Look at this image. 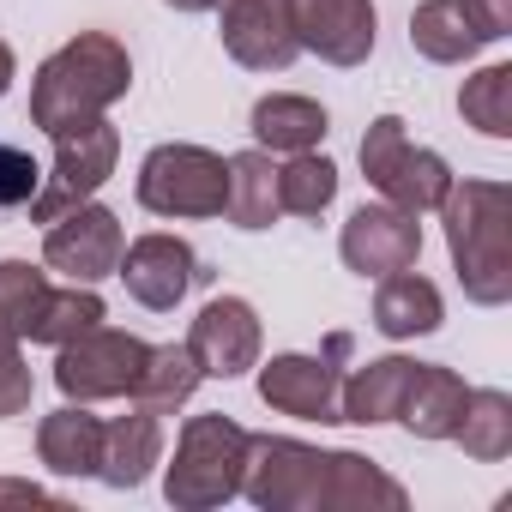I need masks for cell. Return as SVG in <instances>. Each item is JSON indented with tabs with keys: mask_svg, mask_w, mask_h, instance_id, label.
I'll use <instances>...</instances> for the list:
<instances>
[{
	"mask_svg": "<svg viewBox=\"0 0 512 512\" xmlns=\"http://www.w3.org/2000/svg\"><path fill=\"white\" fill-rule=\"evenodd\" d=\"M163 464V416L151 410H127L115 422H103V458H97V476L109 488H139L151 470Z\"/></svg>",
	"mask_w": 512,
	"mask_h": 512,
	"instance_id": "obj_19",
	"label": "cell"
},
{
	"mask_svg": "<svg viewBox=\"0 0 512 512\" xmlns=\"http://www.w3.org/2000/svg\"><path fill=\"white\" fill-rule=\"evenodd\" d=\"M350 356V338L332 332L320 356L308 350H284L272 362H253L260 368V398L266 410L278 416H296V422H338V386H344V362Z\"/></svg>",
	"mask_w": 512,
	"mask_h": 512,
	"instance_id": "obj_9",
	"label": "cell"
},
{
	"mask_svg": "<svg viewBox=\"0 0 512 512\" xmlns=\"http://www.w3.org/2000/svg\"><path fill=\"white\" fill-rule=\"evenodd\" d=\"M127 91H133L127 43L109 37V31H79L73 43H61L37 67V79H31V127H43L55 139L67 127H85V121L109 115Z\"/></svg>",
	"mask_w": 512,
	"mask_h": 512,
	"instance_id": "obj_1",
	"label": "cell"
},
{
	"mask_svg": "<svg viewBox=\"0 0 512 512\" xmlns=\"http://www.w3.org/2000/svg\"><path fill=\"white\" fill-rule=\"evenodd\" d=\"M145 356H151L145 338H133L121 326H91V332H79V338H67L55 350V386L73 404L127 398L133 380H139V368H145Z\"/></svg>",
	"mask_w": 512,
	"mask_h": 512,
	"instance_id": "obj_8",
	"label": "cell"
},
{
	"mask_svg": "<svg viewBox=\"0 0 512 512\" xmlns=\"http://www.w3.org/2000/svg\"><path fill=\"white\" fill-rule=\"evenodd\" d=\"M374 284H380V290H374V332H380V338L404 344V338H428V332L446 326V302H440V290H434L416 266L386 272V278H374Z\"/></svg>",
	"mask_w": 512,
	"mask_h": 512,
	"instance_id": "obj_17",
	"label": "cell"
},
{
	"mask_svg": "<svg viewBox=\"0 0 512 512\" xmlns=\"http://www.w3.org/2000/svg\"><path fill=\"white\" fill-rule=\"evenodd\" d=\"M247 127H253V145L260 151L296 157V151H320V139L332 133V115H326V103H314L302 91H272V97L253 103Z\"/></svg>",
	"mask_w": 512,
	"mask_h": 512,
	"instance_id": "obj_16",
	"label": "cell"
},
{
	"mask_svg": "<svg viewBox=\"0 0 512 512\" xmlns=\"http://www.w3.org/2000/svg\"><path fill=\"white\" fill-rule=\"evenodd\" d=\"M163 7H175V13H211L217 0H163Z\"/></svg>",
	"mask_w": 512,
	"mask_h": 512,
	"instance_id": "obj_35",
	"label": "cell"
},
{
	"mask_svg": "<svg viewBox=\"0 0 512 512\" xmlns=\"http://www.w3.org/2000/svg\"><path fill=\"white\" fill-rule=\"evenodd\" d=\"M115 163H121V127H109V115H97V121H85V127L55 133V163H49V175H43L37 199L25 205V211H31V223H55L61 211H73V205L97 199V193H103V181L115 175Z\"/></svg>",
	"mask_w": 512,
	"mask_h": 512,
	"instance_id": "obj_7",
	"label": "cell"
},
{
	"mask_svg": "<svg viewBox=\"0 0 512 512\" xmlns=\"http://www.w3.org/2000/svg\"><path fill=\"white\" fill-rule=\"evenodd\" d=\"M37 458L55 476H97L103 458V416H91V404H61L37 422Z\"/></svg>",
	"mask_w": 512,
	"mask_h": 512,
	"instance_id": "obj_20",
	"label": "cell"
},
{
	"mask_svg": "<svg viewBox=\"0 0 512 512\" xmlns=\"http://www.w3.org/2000/svg\"><path fill=\"white\" fill-rule=\"evenodd\" d=\"M338 199V163L320 151H296L290 163H278V205L290 217H326Z\"/></svg>",
	"mask_w": 512,
	"mask_h": 512,
	"instance_id": "obj_27",
	"label": "cell"
},
{
	"mask_svg": "<svg viewBox=\"0 0 512 512\" xmlns=\"http://www.w3.org/2000/svg\"><path fill=\"white\" fill-rule=\"evenodd\" d=\"M338 253H344V266L356 278H386V272H404L422 260V223L416 211L404 205H356L344 235H338Z\"/></svg>",
	"mask_w": 512,
	"mask_h": 512,
	"instance_id": "obj_14",
	"label": "cell"
},
{
	"mask_svg": "<svg viewBox=\"0 0 512 512\" xmlns=\"http://www.w3.org/2000/svg\"><path fill=\"white\" fill-rule=\"evenodd\" d=\"M260 344H266V332H260V314H253L247 296H211L193 314V326H187V350H193V362H199L205 380H241V374H253Z\"/></svg>",
	"mask_w": 512,
	"mask_h": 512,
	"instance_id": "obj_13",
	"label": "cell"
},
{
	"mask_svg": "<svg viewBox=\"0 0 512 512\" xmlns=\"http://www.w3.org/2000/svg\"><path fill=\"white\" fill-rule=\"evenodd\" d=\"M19 344H25L19 332L0 326V422L25 416V410H31V398H37V380H31V362H25V350H19Z\"/></svg>",
	"mask_w": 512,
	"mask_h": 512,
	"instance_id": "obj_30",
	"label": "cell"
},
{
	"mask_svg": "<svg viewBox=\"0 0 512 512\" xmlns=\"http://www.w3.org/2000/svg\"><path fill=\"white\" fill-rule=\"evenodd\" d=\"M464 392H470V386H464L452 368H440V362H416L398 422H404L416 440H452L458 410H464Z\"/></svg>",
	"mask_w": 512,
	"mask_h": 512,
	"instance_id": "obj_22",
	"label": "cell"
},
{
	"mask_svg": "<svg viewBox=\"0 0 512 512\" xmlns=\"http://www.w3.org/2000/svg\"><path fill=\"white\" fill-rule=\"evenodd\" d=\"M470 7V19H476V31L488 37V43H500V37H512V0H464Z\"/></svg>",
	"mask_w": 512,
	"mask_h": 512,
	"instance_id": "obj_32",
	"label": "cell"
},
{
	"mask_svg": "<svg viewBox=\"0 0 512 512\" xmlns=\"http://www.w3.org/2000/svg\"><path fill=\"white\" fill-rule=\"evenodd\" d=\"M7 500L13 506H61L43 482H25V476H0V506H7Z\"/></svg>",
	"mask_w": 512,
	"mask_h": 512,
	"instance_id": "obj_33",
	"label": "cell"
},
{
	"mask_svg": "<svg viewBox=\"0 0 512 512\" xmlns=\"http://www.w3.org/2000/svg\"><path fill=\"white\" fill-rule=\"evenodd\" d=\"M223 217L235 223V229H272L278 217H284V205H278V163H272V151H235L229 157V193H223Z\"/></svg>",
	"mask_w": 512,
	"mask_h": 512,
	"instance_id": "obj_23",
	"label": "cell"
},
{
	"mask_svg": "<svg viewBox=\"0 0 512 512\" xmlns=\"http://www.w3.org/2000/svg\"><path fill=\"white\" fill-rule=\"evenodd\" d=\"M290 31L308 55L326 67H362L380 43V13L374 0H284Z\"/></svg>",
	"mask_w": 512,
	"mask_h": 512,
	"instance_id": "obj_12",
	"label": "cell"
},
{
	"mask_svg": "<svg viewBox=\"0 0 512 512\" xmlns=\"http://www.w3.org/2000/svg\"><path fill=\"white\" fill-rule=\"evenodd\" d=\"M43 296H49V272L43 266H31V260H0V326L7 332H31V320H37V308H43Z\"/></svg>",
	"mask_w": 512,
	"mask_h": 512,
	"instance_id": "obj_29",
	"label": "cell"
},
{
	"mask_svg": "<svg viewBox=\"0 0 512 512\" xmlns=\"http://www.w3.org/2000/svg\"><path fill=\"white\" fill-rule=\"evenodd\" d=\"M452 440L476 458V464H500L512 452V398L500 386H470Z\"/></svg>",
	"mask_w": 512,
	"mask_h": 512,
	"instance_id": "obj_25",
	"label": "cell"
},
{
	"mask_svg": "<svg viewBox=\"0 0 512 512\" xmlns=\"http://www.w3.org/2000/svg\"><path fill=\"white\" fill-rule=\"evenodd\" d=\"M362 175H368V187H374L386 205H404V211H416V217H422V211H440V199H446V187H452L446 157L428 151V145H416L398 115H380V121L362 133Z\"/></svg>",
	"mask_w": 512,
	"mask_h": 512,
	"instance_id": "obj_5",
	"label": "cell"
},
{
	"mask_svg": "<svg viewBox=\"0 0 512 512\" xmlns=\"http://www.w3.org/2000/svg\"><path fill=\"white\" fill-rule=\"evenodd\" d=\"M199 362H193V350L187 344H151V356H145V368H139V380H133V404L139 410H151V416H175L193 392H199Z\"/></svg>",
	"mask_w": 512,
	"mask_h": 512,
	"instance_id": "obj_24",
	"label": "cell"
},
{
	"mask_svg": "<svg viewBox=\"0 0 512 512\" xmlns=\"http://www.w3.org/2000/svg\"><path fill=\"white\" fill-rule=\"evenodd\" d=\"M121 247H127V229L97 199H85V205L61 211L55 223H43V266L61 272L67 284H103V278H115Z\"/></svg>",
	"mask_w": 512,
	"mask_h": 512,
	"instance_id": "obj_10",
	"label": "cell"
},
{
	"mask_svg": "<svg viewBox=\"0 0 512 512\" xmlns=\"http://www.w3.org/2000/svg\"><path fill=\"white\" fill-rule=\"evenodd\" d=\"M115 278L127 284V296H133L145 314H175V308L187 302V290L199 284V253H193L181 235L151 229V235H139V241L121 247Z\"/></svg>",
	"mask_w": 512,
	"mask_h": 512,
	"instance_id": "obj_11",
	"label": "cell"
},
{
	"mask_svg": "<svg viewBox=\"0 0 512 512\" xmlns=\"http://www.w3.org/2000/svg\"><path fill=\"white\" fill-rule=\"evenodd\" d=\"M37 187H43V163L0 139V211H25L37 199Z\"/></svg>",
	"mask_w": 512,
	"mask_h": 512,
	"instance_id": "obj_31",
	"label": "cell"
},
{
	"mask_svg": "<svg viewBox=\"0 0 512 512\" xmlns=\"http://www.w3.org/2000/svg\"><path fill=\"white\" fill-rule=\"evenodd\" d=\"M247 428L229 422L223 410L211 416H187L175 434V458L163 464V500L175 512H211L223 500L241 494V470H247Z\"/></svg>",
	"mask_w": 512,
	"mask_h": 512,
	"instance_id": "obj_3",
	"label": "cell"
},
{
	"mask_svg": "<svg viewBox=\"0 0 512 512\" xmlns=\"http://www.w3.org/2000/svg\"><path fill=\"white\" fill-rule=\"evenodd\" d=\"M326 464L332 452L290 440V434H253L241 494L260 512H326Z\"/></svg>",
	"mask_w": 512,
	"mask_h": 512,
	"instance_id": "obj_6",
	"label": "cell"
},
{
	"mask_svg": "<svg viewBox=\"0 0 512 512\" xmlns=\"http://www.w3.org/2000/svg\"><path fill=\"white\" fill-rule=\"evenodd\" d=\"M133 193H139V205H145L151 217H169V223H205V217H223L229 157H217L211 145H187V139L151 145L145 163H139Z\"/></svg>",
	"mask_w": 512,
	"mask_h": 512,
	"instance_id": "obj_4",
	"label": "cell"
},
{
	"mask_svg": "<svg viewBox=\"0 0 512 512\" xmlns=\"http://www.w3.org/2000/svg\"><path fill=\"white\" fill-rule=\"evenodd\" d=\"M410 374H416L410 356H374V362L350 368L344 386H338V422H356V428L398 422L404 392H410Z\"/></svg>",
	"mask_w": 512,
	"mask_h": 512,
	"instance_id": "obj_18",
	"label": "cell"
},
{
	"mask_svg": "<svg viewBox=\"0 0 512 512\" xmlns=\"http://www.w3.org/2000/svg\"><path fill=\"white\" fill-rule=\"evenodd\" d=\"M13 79H19V55H13V43H0V97L13 91Z\"/></svg>",
	"mask_w": 512,
	"mask_h": 512,
	"instance_id": "obj_34",
	"label": "cell"
},
{
	"mask_svg": "<svg viewBox=\"0 0 512 512\" xmlns=\"http://www.w3.org/2000/svg\"><path fill=\"white\" fill-rule=\"evenodd\" d=\"M458 115H464V127H476L482 139H512V67L494 61V67L470 73L464 91H458Z\"/></svg>",
	"mask_w": 512,
	"mask_h": 512,
	"instance_id": "obj_28",
	"label": "cell"
},
{
	"mask_svg": "<svg viewBox=\"0 0 512 512\" xmlns=\"http://www.w3.org/2000/svg\"><path fill=\"white\" fill-rule=\"evenodd\" d=\"M217 37L223 55L247 73H284L302 55L284 0H217Z\"/></svg>",
	"mask_w": 512,
	"mask_h": 512,
	"instance_id": "obj_15",
	"label": "cell"
},
{
	"mask_svg": "<svg viewBox=\"0 0 512 512\" xmlns=\"http://www.w3.org/2000/svg\"><path fill=\"white\" fill-rule=\"evenodd\" d=\"M446 253L464 284V302L506 308L512 302V193L506 181H458L440 199Z\"/></svg>",
	"mask_w": 512,
	"mask_h": 512,
	"instance_id": "obj_2",
	"label": "cell"
},
{
	"mask_svg": "<svg viewBox=\"0 0 512 512\" xmlns=\"http://www.w3.org/2000/svg\"><path fill=\"white\" fill-rule=\"evenodd\" d=\"M410 49L434 67H458V61H476L488 49V37L476 31L464 0H422L410 13Z\"/></svg>",
	"mask_w": 512,
	"mask_h": 512,
	"instance_id": "obj_21",
	"label": "cell"
},
{
	"mask_svg": "<svg viewBox=\"0 0 512 512\" xmlns=\"http://www.w3.org/2000/svg\"><path fill=\"white\" fill-rule=\"evenodd\" d=\"M103 320H109V308H103L97 284H67V290L49 284V296H43V308H37V320H31L25 338L61 350L67 338H79V332H91V326H103Z\"/></svg>",
	"mask_w": 512,
	"mask_h": 512,
	"instance_id": "obj_26",
	"label": "cell"
}]
</instances>
